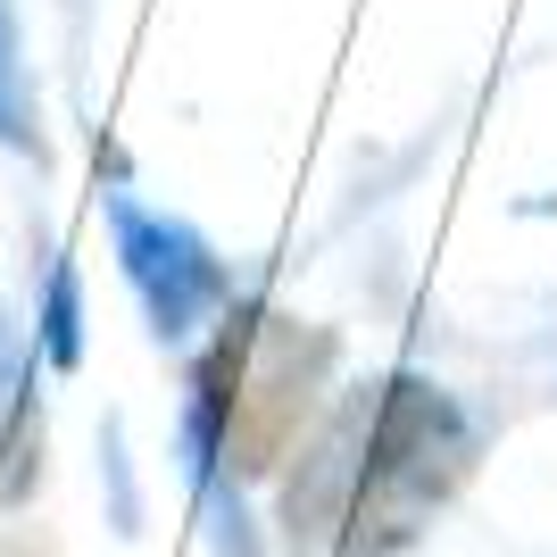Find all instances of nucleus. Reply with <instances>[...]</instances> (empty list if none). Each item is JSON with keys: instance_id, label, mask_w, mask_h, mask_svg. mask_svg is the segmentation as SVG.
I'll return each mask as SVG.
<instances>
[{"instance_id": "obj_1", "label": "nucleus", "mask_w": 557, "mask_h": 557, "mask_svg": "<svg viewBox=\"0 0 557 557\" xmlns=\"http://www.w3.org/2000/svg\"><path fill=\"white\" fill-rule=\"evenodd\" d=\"M449 474H458V417H449L424 383H392V399H383V417H374V433H367V483H358V524H349V541H358V549H367V541L374 549L399 541L442 499Z\"/></svg>"}, {"instance_id": "obj_2", "label": "nucleus", "mask_w": 557, "mask_h": 557, "mask_svg": "<svg viewBox=\"0 0 557 557\" xmlns=\"http://www.w3.org/2000/svg\"><path fill=\"white\" fill-rule=\"evenodd\" d=\"M116 242H125V267H134L141 300H150V317H159L166 333H184L191 317L225 292L216 258L200 250L184 225H159V216H141V209H116Z\"/></svg>"}]
</instances>
